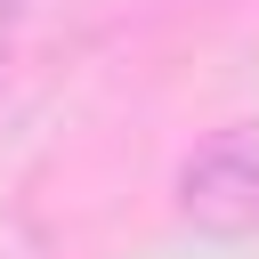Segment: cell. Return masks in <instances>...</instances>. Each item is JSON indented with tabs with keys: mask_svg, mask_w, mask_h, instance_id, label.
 I'll use <instances>...</instances> for the list:
<instances>
[{
	"mask_svg": "<svg viewBox=\"0 0 259 259\" xmlns=\"http://www.w3.org/2000/svg\"><path fill=\"white\" fill-rule=\"evenodd\" d=\"M0 16H8V8H0Z\"/></svg>",
	"mask_w": 259,
	"mask_h": 259,
	"instance_id": "obj_2",
	"label": "cell"
},
{
	"mask_svg": "<svg viewBox=\"0 0 259 259\" xmlns=\"http://www.w3.org/2000/svg\"><path fill=\"white\" fill-rule=\"evenodd\" d=\"M170 210L194 235H259V121L194 138L170 170Z\"/></svg>",
	"mask_w": 259,
	"mask_h": 259,
	"instance_id": "obj_1",
	"label": "cell"
}]
</instances>
